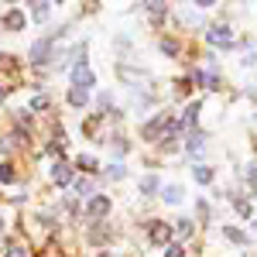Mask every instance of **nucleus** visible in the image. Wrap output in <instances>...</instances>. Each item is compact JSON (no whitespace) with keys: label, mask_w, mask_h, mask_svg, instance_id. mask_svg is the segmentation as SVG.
<instances>
[{"label":"nucleus","mask_w":257,"mask_h":257,"mask_svg":"<svg viewBox=\"0 0 257 257\" xmlns=\"http://www.w3.org/2000/svg\"><path fill=\"white\" fill-rule=\"evenodd\" d=\"M106 213H110V199L106 196H93L86 202V216L89 219H99V216H106Z\"/></svg>","instance_id":"nucleus-1"},{"label":"nucleus","mask_w":257,"mask_h":257,"mask_svg":"<svg viewBox=\"0 0 257 257\" xmlns=\"http://www.w3.org/2000/svg\"><path fill=\"white\" fill-rule=\"evenodd\" d=\"M72 79H76V89H82V86H93V72H89L86 65H76Z\"/></svg>","instance_id":"nucleus-2"},{"label":"nucleus","mask_w":257,"mask_h":257,"mask_svg":"<svg viewBox=\"0 0 257 257\" xmlns=\"http://www.w3.org/2000/svg\"><path fill=\"white\" fill-rule=\"evenodd\" d=\"M209 41L226 48V45H230V28H223V24H219V28H213V31H209Z\"/></svg>","instance_id":"nucleus-3"},{"label":"nucleus","mask_w":257,"mask_h":257,"mask_svg":"<svg viewBox=\"0 0 257 257\" xmlns=\"http://www.w3.org/2000/svg\"><path fill=\"white\" fill-rule=\"evenodd\" d=\"M48 45H52V41H35V45H31V62H35V65H41V62H45Z\"/></svg>","instance_id":"nucleus-4"},{"label":"nucleus","mask_w":257,"mask_h":257,"mask_svg":"<svg viewBox=\"0 0 257 257\" xmlns=\"http://www.w3.org/2000/svg\"><path fill=\"white\" fill-rule=\"evenodd\" d=\"M182 196H185L182 185H165V189H161V199H165V202H182Z\"/></svg>","instance_id":"nucleus-5"},{"label":"nucleus","mask_w":257,"mask_h":257,"mask_svg":"<svg viewBox=\"0 0 257 257\" xmlns=\"http://www.w3.org/2000/svg\"><path fill=\"white\" fill-rule=\"evenodd\" d=\"M52 175H55V182H59V185H69V182H72V168H69V165H55V168H52Z\"/></svg>","instance_id":"nucleus-6"},{"label":"nucleus","mask_w":257,"mask_h":257,"mask_svg":"<svg viewBox=\"0 0 257 257\" xmlns=\"http://www.w3.org/2000/svg\"><path fill=\"white\" fill-rule=\"evenodd\" d=\"M4 24H7L11 31H18V28H24V11H18V7H14V11H11V14L4 18Z\"/></svg>","instance_id":"nucleus-7"},{"label":"nucleus","mask_w":257,"mask_h":257,"mask_svg":"<svg viewBox=\"0 0 257 257\" xmlns=\"http://www.w3.org/2000/svg\"><path fill=\"white\" fill-rule=\"evenodd\" d=\"M168 237H172V230H168L165 223H151V240H155V243H165Z\"/></svg>","instance_id":"nucleus-8"},{"label":"nucleus","mask_w":257,"mask_h":257,"mask_svg":"<svg viewBox=\"0 0 257 257\" xmlns=\"http://www.w3.org/2000/svg\"><path fill=\"white\" fill-rule=\"evenodd\" d=\"M192 172H196V182H202V185L213 182V168H206V165H199V168H192Z\"/></svg>","instance_id":"nucleus-9"},{"label":"nucleus","mask_w":257,"mask_h":257,"mask_svg":"<svg viewBox=\"0 0 257 257\" xmlns=\"http://www.w3.org/2000/svg\"><path fill=\"white\" fill-rule=\"evenodd\" d=\"M155 189H158V175H144V178H141V192H144V196L155 192Z\"/></svg>","instance_id":"nucleus-10"},{"label":"nucleus","mask_w":257,"mask_h":257,"mask_svg":"<svg viewBox=\"0 0 257 257\" xmlns=\"http://www.w3.org/2000/svg\"><path fill=\"white\" fill-rule=\"evenodd\" d=\"M199 110H202V103H189V106H185V123H189V127H196V113Z\"/></svg>","instance_id":"nucleus-11"},{"label":"nucleus","mask_w":257,"mask_h":257,"mask_svg":"<svg viewBox=\"0 0 257 257\" xmlns=\"http://www.w3.org/2000/svg\"><path fill=\"white\" fill-rule=\"evenodd\" d=\"M86 89H72V93H69V103H72V106H86Z\"/></svg>","instance_id":"nucleus-12"},{"label":"nucleus","mask_w":257,"mask_h":257,"mask_svg":"<svg viewBox=\"0 0 257 257\" xmlns=\"http://www.w3.org/2000/svg\"><path fill=\"white\" fill-rule=\"evenodd\" d=\"M185 148H189L192 155H199V151H202V138H199V134H189V141H185Z\"/></svg>","instance_id":"nucleus-13"},{"label":"nucleus","mask_w":257,"mask_h":257,"mask_svg":"<svg viewBox=\"0 0 257 257\" xmlns=\"http://www.w3.org/2000/svg\"><path fill=\"white\" fill-rule=\"evenodd\" d=\"M223 233H226V240H233V243H243V233H240V230H233V226H226V230H223Z\"/></svg>","instance_id":"nucleus-14"},{"label":"nucleus","mask_w":257,"mask_h":257,"mask_svg":"<svg viewBox=\"0 0 257 257\" xmlns=\"http://www.w3.org/2000/svg\"><path fill=\"white\" fill-rule=\"evenodd\" d=\"M7 257H28V250L21 243H7Z\"/></svg>","instance_id":"nucleus-15"},{"label":"nucleus","mask_w":257,"mask_h":257,"mask_svg":"<svg viewBox=\"0 0 257 257\" xmlns=\"http://www.w3.org/2000/svg\"><path fill=\"white\" fill-rule=\"evenodd\" d=\"M48 7H52V4H35V21H45V18H48Z\"/></svg>","instance_id":"nucleus-16"},{"label":"nucleus","mask_w":257,"mask_h":257,"mask_svg":"<svg viewBox=\"0 0 257 257\" xmlns=\"http://www.w3.org/2000/svg\"><path fill=\"white\" fill-rule=\"evenodd\" d=\"M0 182H14V168L11 165H0Z\"/></svg>","instance_id":"nucleus-17"},{"label":"nucleus","mask_w":257,"mask_h":257,"mask_svg":"<svg viewBox=\"0 0 257 257\" xmlns=\"http://www.w3.org/2000/svg\"><path fill=\"white\" fill-rule=\"evenodd\" d=\"M178 233L189 237V233H192V219H178Z\"/></svg>","instance_id":"nucleus-18"},{"label":"nucleus","mask_w":257,"mask_h":257,"mask_svg":"<svg viewBox=\"0 0 257 257\" xmlns=\"http://www.w3.org/2000/svg\"><path fill=\"white\" fill-rule=\"evenodd\" d=\"M233 206H237V213H240V216H250V202H243V199H237Z\"/></svg>","instance_id":"nucleus-19"},{"label":"nucleus","mask_w":257,"mask_h":257,"mask_svg":"<svg viewBox=\"0 0 257 257\" xmlns=\"http://www.w3.org/2000/svg\"><path fill=\"white\" fill-rule=\"evenodd\" d=\"M165 257H185V250H182V247H178V243H172V247H168V250H165Z\"/></svg>","instance_id":"nucleus-20"},{"label":"nucleus","mask_w":257,"mask_h":257,"mask_svg":"<svg viewBox=\"0 0 257 257\" xmlns=\"http://www.w3.org/2000/svg\"><path fill=\"white\" fill-rule=\"evenodd\" d=\"M89 189H93V185H89V182H86V178H79V182H76V192H79V196H86V192H89Z\"/></svg>","instance_id":"nucleus-21"},{"label":"nucleus","mask_w":257,"mask_h":257,"mask_svg":"<svg viewBox=\"0 0 257 257\" xmlns=\"http://www.w3.org/2000/svg\"><path fill=\"white\" fill-rule=\"evenodd\" d=\"M45 106H48V99H45V96H35V99H31V110H45Z\"/></svg>","instance_id":"nucleus-22"},{"label":"nucleus","mask_w":257,"mask_h":257,"mask_svg":"<svg viewBox=\"0 0 257 257\" xmlns=\"http://www.w3.org/2000/svg\"><path fill=\"white\" fill-rule=\"evenodd\" d=\"M89 240H93V243H103V240H106V230H93Z\"/></svg>","instance_id":"nucleus-23"},{"label":"nucleus","mask_w":257,"mask_h":257,"mask_svg":"<svg viewBox=\"0 0 257 257\" xmlns=\"http://www.w3.org/2000/svg\"><path fill=\"white\" fill-rule=\"evenodd\" d=\"M161 52H168V55H175V52H178V45H175V41H161Z\"/></svg>","instance_id":"nucleus-24"},{"label":"nucleus","mask_w":257,"mask_h":257,"mask_svg":"<svg viewBox=\"0 0 257 257\" xmlns=\"http://www.w3.org/2000/svg\"><path fill=\"white\" fill-rule=\"evenodd\" d=\"M110 178H123V165H110Z\"/></svg>","instance_id":"nucleus-25"},{"label":"nucleus","mask_w":257,"mask_h":257,"mask_svg":"<svg viewBox=\"0 0 257 257\" xmlns=\"http://www.w3.org/2000/svg\"><path fill=\"white\" fill-rule=\"evenodd\" d=\"M79 168H96V161H93L89 155H86V158H79Z\"/></svg>","instance_id":"nucleus-26"},{"label":"nucleus","mask_w":257,"mask_h":257,"mask_svg":"<svg viewBox=\"0 0 257 257\" xmlns=\"http://www.w3.org/2000/svg\"><path fill=\"white\" fill-rule=\"evenodd\" d=\"M247 182H250V185H254V189H257V165H254V168H250V172H247Z\"/></svg>","instance_id":"nucleus-27"},{"label":"nucleus","mask_w":257,"mask_h":257,"mask_svg":"<svg viewBox=\"0 0 257 257\" xmlns=\"http://www.w3.org/2000/svg\"><path fill=\"white\" fill-rule=\"evenodd\" d=\"M4 62H7V55H0V65H4Z\"/></svg>","instance_id":"nucleus-28"},{"label":"nucleus","mask_w":257,"mask_h":257,"mask_svg":"<svg viewBox=\"0 0 257 257\" xmlns=\"http://www.w3.org/2000/svg\"><path fill=\"white\" fill-rule=\"evenodd\" d=\"M4 93H7V89H0V99H4Z\"/></svg>","instance_id":"nucleus-29"},{"label":"nucleus","mask_w":257,"mask_h":257,"mask_svg":"<svg viewBox=\"0 0 257 257\" xmlns=\"http://www.w3.org/2000/svg\"><path fill=\"white\" fill-rule=\"evenodd\" d=\"M99 257H110V254H99Z\"/></svg>","instance_id":"nucleus-30"},{"label":"nucleus","mask_w":257,"mask_h":257,"mask_svg":"<svg viewBox=\"0 0 257 257\" xmlns=\"http://www.w3.org/2000/svg\"><path fill=\"white\" fill-rule=\"evenodd\" d=\"M0 226H4V219H0Z\"/></svg>","instance_id":"nucleus-31"},{"label":"nucleus","mask_w":257,"mask_h":257,"mask_svg":"<svg viewBox=\"0 0 257 257\" xmlns=\"http://www.w3.org/2000/svg\"><path fill=\"white\" fill-rule=\"evenodd\" d=\"M254 226H257V223H254Z\"/></svg>","instance_id":"nucleus-32"}]
</instances>
